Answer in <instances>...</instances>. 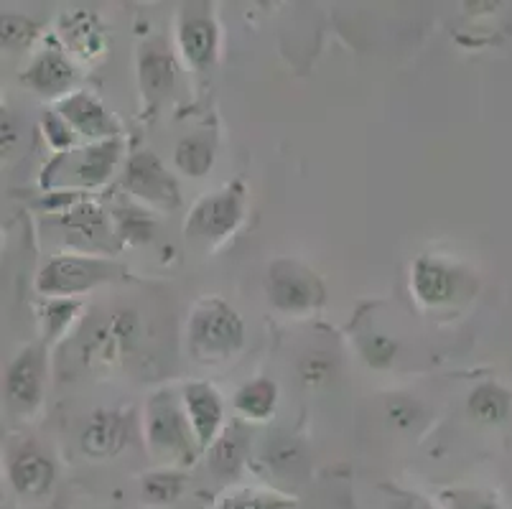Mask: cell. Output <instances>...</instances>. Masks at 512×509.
<instances>
[{"mask_svg": "<svg viewBox=\"0 0 512 509\" xmlns=\"http://www.w3.org/2000/svg\"><path fill=\"white\" fill-rule=\"evenodd\" d=\"M194 349L199 354H227L240 344L242 326L225 306H209L194 319Z\"/></svg>", "mask_w": 512, "mask_h": 509, "instance_id": "6da1fadb", "label": "cell"}, {"mask_svg": "<svg viewBox=\"0 0 512 509\" xmlns=\"http://www.w3.org/2000/svg\"><path fill=\"white\" fill-rule=\"evenodd\" d=\"M107 270L97 263H85V260H57L54 265L44 270L41 288L44 291L72 293L92 286L97 280L105 278Z\"/></svg>", "mask_w": 512, "mask_h": 509, "instance_id": "7a4b0ae2", "label": "cell"}, {"mask_svg": "<svg viewBox=\"0 0 512 509\" xmlns=\"http://www.w3.org/2000/svg\"><path fill=\"white\" fill-rule=\"evenodd\" d=\"M11 479L13 487L23 494V497H44L54 482V469L49 461L36 451H23L13 459L11 464Z\"/></svg>", "mask_w": 512, "mask_h": 509, "instance_id": "3957f363", "label": "cell"}, {"mask_svg": "<svg viewBox=\"0 0 512 509\" xmlns=\"http://www.w3.org/2000/svg\"><path fill=\"white\" fill-rule=\"evenodd\" d=\"M240 217V207H237L235 196L225 194V196H214L209 202H204L202 207L194 212L192 224H189V230L197 232V235H207V237H220L225 235L227 230H232Z\"/></svg>", "mask_w": 512, "mask_h": 509, "instance_id": "277c9868", "label": "cell"}, {"mask_svg": "<svg viewBox=\"0 0 512 509\" xmlns=\"http://www.w3.org/2000/svg\"><path fill=\"white\" fill-rule=\"evenodd\" d=\"M125 443V426L123 420L115 413H100L92 418V423L87 426L85 438H82V446L90 456L95 459H105V456L118 454Z\"/></svg>", "mask_w": 512, "mask_h": 509, "instance_id": "5b68a950", "label": "cell"}, {"mask_svg": "<svg viewBox=\"0 0 512 509\" xmlns=\"http://www.w3.org/2000/svg\"><path fill=\"white\" fill-rule=\"evenodd\" d=\"M130 186L141 196H151L158 202H176V189L169 176L161 171L153 156H138L130 163Z\"/></svg>", "mask_w": 512, "mask_h": 509, "instance_id": "8992f818", "label": "cell"}, {"mask_svg": "<svg viewBox=\"0 0 512 509\" xmlns=\"http://www.w3.org/2000/svg\"><path fill=\"white\" fill-rule=\"evenodd\" d=\"M186 405H189V413H192L199 436H202V441H207L214 428H217V423H220V403L214 398V392L202 385L189 387L186 390Z\"/></svg>", "mask_w": 512, "mask_h": 509, "instance_id": "52a82bcc", "label": "cell"}, {"mask_svg": "<svg viewBox=\"0 0 512 509\" xmlns=\"http://www.w3.org/2000/svg\"><path fill=\"white\" fill-rule=\"evenodd\" d=\"M273 301L281 308H306L314 301V288L304 275H273Z\"/></svg>", "mask_w": 512, "mask_h": 509, "instance_id": "ba28073f", "label": "cell"}, {"mask_svg": "<svg viewBox=\"0 0 512 509\" xmlns=\"http://www.w3.org/2000/svg\"><path fill=\"white\" fill-rule=\"evenodd\" d=\"M8 392L16 403L31 405L39 395V370H36L34 354H23L13 364L11 375H8Z\"/></svg>", "mask_w": 512, "mask_h": 509, "instance_id": "9c48e42d", "label": "cell"}, {"mask_svg": "<svg viewBox=\"0 0 512 509\" xmlns=\"http://www.w3.org/2000/svg\"><path fill=\"white\" fill-rule=\"evenodd\" d=\"M181 46L194 64H207L214 49V28L204 18H192L184 23L181 31Z\"/></svg>", "mask_w": 512, "mask_h": 509, "instance_id": "30bf717a", "label": "cell"}, {"mask_svg": "<svg viewBox=\"0 0 512 509\" xmlns=\"http://www.w3.org/2000/svg\"><path fill=\"white\" fill-rule=\"evenodd\" d=\"M151 436L153 443L166 451H179L184 448V426H181V418L171 405L166 408H156L153 410V420H151Z\"/></svg>", "mask_w": 512, "mask_h": 509, "instance_id": "8fae6325", "label": "cell"}, {"mask_svg": "<svg viewBox=\"0 0 512 509\" xmlns=\"http://www.w3.org/2000/svg\"><path fill=\"white\" fill-rule=\"evenodd\" d=\"M469 410L479 420L497 423V420L507 418V413H510V395L497 385H482L469 400Z\"/></svg>", "mask_w": 512, "mask_h": 509, "instance_id": "7c38bea8", "label": "cell"}, {"mask_svg": "<svg viewBox=\"0 0 512 509\" xmlns=\"http://www.w3.org/2000/svg\"><path fill=\"white\" fill-rule=\"evenodd\" d=\"M451 288H454V280L446 273L444 268L431 263H418L416 268V291L421 293L426 301L439 303L446 301L451 296Z\"/></svg>", "mask_w": 512, "mask_h": 509, "instance_id": "4fadbf2b", "label": "cell"}, {"mask_svg": "<svg viewBox=\"0 0 512 509\" xmlns=\"http://www.w3.org/2000/svg\"><path fill=\"white\" fill-rule=\"evenodd\" d=\"M64 115H67L82 133L100 135L110 128L105 112H102L95 102L87 100V97H74V100H69L67 105H64Z\"/></svg>", "mask_w": 512, "mask_h": 509, "instance_id": "5bb4252c", "label": "cell"}, {"mask_svg": "<svg viewBox=\"0 0 512 509\" xmlns=\"http://www.w3.org/2000/svg\"><path fill=\"white\" fill-rule=\"evenodd\" d=\"M72 72H69L67 62H64L62 56L57 54H46L41 56L39 64L31 69V82L44 92H54V90H62L64 84L69 82Z\"/></svg>", "mask_w": 512, "mask_h": 509, "instance_id": "9a60e30c", "label": "cell"}, {"mask_svg": "<svg viewBox=\"0 0 512 509\" xmlns=\"http://www.w3.org/2000/svg\"><path fill=\"white\" fill-rule=\"evenodd\" d=\"M273 403H276V387L265 380L248 385L237 398V405L248 415H255V418H263V415L271 413Z\"/></svg>", "mask_w": 512, "mask_h": 509, "instance_id": "2e32d148", "label": "cell"}, {"mask_svg": "<svg viewBox=\"0 0 512 509\" xmlns=\"http://www.w3.org/2000/svg\"><path fill=\"white\" fill-rule=\"evenodd\" d=\"M171 82H174V67L166 56H148L143 62V87L146 92H151L153 97L166 95L171 90Z\"/></svg>", "mask_w": 512, "mask_h": 509, "instance_id": "e0dca14e", "label": "cell"}, {"mask_svg": "<svg viewBox=\"0 0 512 509\" xmlns=\"http://www.w3.org/2000/svg\"><path fill=\"white\" fill-rule=\"evenodd\" d=\"M242 459V438L237 431H227L212 448V469L217 474H232Z\"/></svg>", "mask_w": 512, "mask_h": 509, "instance_id": "ac0fdd59", "label": "cell"}, {"mask_svg": "<svg viewBox=\"0 0 512 509\" xmlns=\"http://www.w3.org/2000/svg\"><path fill=\"white\" fill-rule=\"evenodd\" d=\"M176 161L184 171L199 176L207 171V166L212 163V146H209L204 138H192L184 140L179 146V153H176Z\"/></svg>", "mask_w": 512, "mask_h": 509, "instance_id": "d6986e66", "label": "cell"}, {"mask_svg": "<svg viewBox=\"0 0 512 509\" xmlns=\"http://www.w3.org/2000/svg\"><path fill=\"white\" fill-rule=\"evenodd\" d=\"M217 509H291V504L276 497H265V494L240 492L227 497L225 502H220Z\"/></svg>", "mask_w": 512, "mask_h": 509, "instance_id": "ffe728a7", "label": "cell"}, {"mask_svg": "<svg viewBox=\"0 0 512 509\" xmlns=\"http://www.w3.org/2000/svg\"><path fill=\"white\" fill-rule=\"evenodd\" d=\"M179 476H148L146 482V497L151 499V502H171V499L179 494Z\"/></svg>", "mask_w": 512, "mask_h": 509, "instance_id": "44dd1931", "label": "cell"}, {"mask_svg": "<svg viewBox=\"0 0 512 509\" xmlns=\"http://www.w3.org/2000/svg\"><path fill=\"white\" fill-rule=\"evenodd\" d=\"M301 375H304L306 382L327 380L332 375V362L327 357H321V354H314V357H309L301 364Z\"/></svg>", "mask_w": 512, "mask_h": 509, "instance_id": "7402d4cb", "label": "cell"}, {"mask_svg": "<svg viewBox=\"0 0 512 509\" xmlns=\"http://www.w3.org/2000/svg\"><path fill=\"white\" fill-rule=\"evenodd\" d=\"M273 461L276 466H283V469H291V466H296L301 461V454H299V448H296V443H278L276 448L271 451Z\"/></svg>", "mask_w": 512, "mask_h": 509, "instance_id": "603a6c76", "label": "cell"}, {"mask_svg": "<svg viewBox=\"0 0 512 509\" xmlns=\"http://www.w3.org/2000/svg\"><path fill=\"white\" fill-rule=\"evenodd\" d=\"M454 509H500L495 499L482 497V494H456Z\"/></svg>", "mask_w": 512, "mask_h": 509, "instance_id": "cb8c5ba5", "label": "cell"}, {"mask_svg": "<svg viewBox=\"0 0 512 509\" xmlns=\"http://www.w3.org/2000/svg\"><path fill=\"white\" fill-rule=\"evenodd\" d=\"M390 418L398 423V426H411L413 420H416V408H413L408 400H393L390 403Z\"/></svg>", "mask_w": 512, "mask_h": 509, "instance_id": "d4e9b609", "label": "cell"}, {"mask_svg": "<svg viewBox=\"0 0 512 509\" xmlns=\"http://www.w3.org/2000/svg\"><path fill=\"white\" fill-rule=\"evenodd\" d=\"M395 352V344L388 342V339H383V336H375L370 344H367V354H370V362L375 359V362H388L390 357H393Z\"/></svg>", "mask_w": 512, "mask_h": 509, "instance_id": "484cf974", "label": "cell"}, {"mask_svg": "<svg viewBox=\"0 0 512 509\" xmlns=\"http://www.w3.org/2000/svg\"><path fill=\"white\" fill-rule=\"evenodd\" d=\"M398 509H428L426 504H421V502H406V504H400Z\"/></svg>", "mask_w": 512, "mask_h": 509, "instance_id": "4316f807", "label": "cell"}]
</instances>
